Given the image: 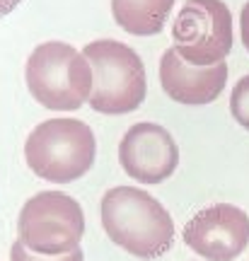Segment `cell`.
I'll use <instances>...</instances> for the list:
<instances>
[{
	"label": "cell",
	"instance_id": "6da1fadb",
	"mask_svg": "<svg viewBox=\"0 0 249 261\" xmlns=\"http://www.w3.org/2000/svg\"><path fill=\"white\" fill-rule=\"evenodd\" d=\"M102 225L116 247L138 259H157L175 242V223L155 196L136 187H114L102 198Z\"/></svg>",
	"mask_w": 249,
	"mask_h": 261
},
{
	"label": "cell",
	"instance_id": "7a4b0ae2",
	"mask_svg": "<svg viewBox=\"0 0 249 261\" xmlns=\"http://www.w3.org/2000/svg\"><path fill=\"white\" fill-rule=\"evenodd\" d=\"M24 83L32 99L51 112H75L92 92V68L83 51L63 41L39 44L27 58Z\"/></svg>",
	"mask_w": 249,
	"mask_h": 261
},
{
	"label": "cell",
	"instance_id": "3957f363",
	"mask_svg": "<svg viewBox=\"0 0 249 261\" xmlns=\"http://www.w3.org/2000/svg\"><path fill=\"white\" fill-rule=\"evenodd\" d=\"M97 140L92 128L80 119H48L29 133L24 160L39 179L70 184L85 177L94 165Z\"/></svg>",
	"mask_w": 249,
	"mask_h": 261
},
{
	"label": "cell",
	"instance_id": "277c9868",
	"mask_svg": "<svg viewBox=\"0 0 249 261\" xmlns=\"http://www.w3.org/2000/svg\"><path fill=\"white\" fill-rule=\"evenodd\" d=\"M92 68L90 107L99 114L119 116L136 112L145 102L148 77L140 56L116 39H97L83 48Z\"/></svg>",
	"mask_w": 249,
	"mask_h": 261
},
{
	"label": "cell",
	"instance_id": "5b68a950",
	"mask_svg": "<svg viewBox=\"0 0 249 261\" xmlns=\"http://www.w3.org/2000/svg\"><path fill=\"white\" fill-rule=\"evenodd\" d=\"M85 215L80 203L63 191H41L22 205L17 240L37 254H65L80 247Z\"/></svg>",
	"mask_w": 249,
	"mask_h": 261
},
{
	"label": "cell",
	"instance_id": "8992f818",
	"mask_svg": "<svg viewBox=\"0 0 249 261\" xmlns=\"http://www.w3.org/2000/svg\"><path fill=\"white\" fill-rule=\"evenodd\" d=\"M179 56L194 65H213L232 51V12L222 0H186L172 24Z\"/></svg>",
	"mask_w": 249,
	"mask_h": 261
},
{
	"label": "cell",
	"instance_id": "52a82bcc",
	"mask_svg": "<svg viewBox=\"0 0 249 261\" xmlns=\"http://www.w3.org/2000/svg\"><path fill=\"white\" fill-rule=\"evenodd\" d=\"M184 242L208 261H235L249 244V215L232 203H213L186 223Z\"/></svg>",
	"mask_w": 249,
	"mask_h": 261
},
{
	"label": "cell",
	"instance_id": "ba28073f",
	"mask_svg": "<svg viewBox=\"0 0 249 261\" xmlns=\"http://www.w3.org/2000/svg\"><path fill=\"white\" fill-rule=\"evenodd\" d=\"M119 162L123 172L140 184H162L179 165V148L165 126L143 121L123 133Z\"/></svg>",
	"mask_w": 249,
	"mask_h": 261
},
{
	"label": "cell",
	"instance_id": "9c48e42d",
	"mask_svg": "<svg viewBox=\"0 0 249 261\" xmlns=\"http://www.w3.org/2000/svg\"><path fill=\"white\" fill-rule=\"evenodd\" d=\"M228 83V65H194L184 61L175 51V46L167 48L160 58V85L169 99L189 107L215 102Z\"/></svg>",
	"mask_w": 249,
	"mask_h": 261
},
{
	"label": "cell",
	"instance_id": "30bf717a",
	"mask_svg": "<svg viewBox=\"0 0 249 261\" xmlns=\"http://www.w3.org/2000/svg\"><path fill=\"white\" fill-rule=\"evenodd\" d=\"M175 0H111V17L133 37L160 34L167 24Z\"/></svg>",
	"mask_w": 249,
	"mask_h": 261
},
{
	"label": "cell",
	"instance_id": "8fae6325",
	"mask_svg": "<svg viewBox=\"0 0 249 261\" xmlns=\"http://www.w3.org/2000/svg\"><path fill=\"white\" fill-rule=\"evenodd\" d=\"M10 259L12 261H85V254L80 247H75L73 252H65V254H37L32 249H27L17 240L12 244V249H10Z\"/></svg>",
	"mask_w": 249,
	"mask_h": 261
},
{
	"label": "cell",
	"instance_id": "7c38bea8",
	"mask_svg": "<svg viewBox=\"0 0 249 261\" xmlns=\"http://www.w3.org/2000/svg\"><path fill=\"white\" fill-rule=\"evenodd\" d=\"M230 112H232V119L240 123L242 128L249 130V75L240 77L237 85L232 87Z\"/></svg>",
	"mask_w": 249,
	"mask_h": 261
},
{
	"label": "cell",
	"instance_id": "4fadbf2b",
	"mask_svg": "<svg viewBox=\"0 0 249 261\" xmlns=\"http://www.w3.org/2000/svg\"><path fill=\"white\" fill-rule=\"evenodd\" d=\"M240 32H242V44L244 48L249 51V3L242 8V15H240Z\"/></svg>",
	"mask_w": 249,
	"mask_h": 261
},
{
	"label": "cell",
	"instance_id": "5bb4252c",
	"mask_svg": "<svg viewBox=\"0 0 249 261\" xmlns=\"http://www.w3.org/2000/svg\"><path fill=\"white\" fill-rule=\"evenodd\" d=\"M22 0H0V17H8L10 12H15Z\"/></svg>",
	"mask_w": 249,
	"mask_h": 261
}]
</instances>
